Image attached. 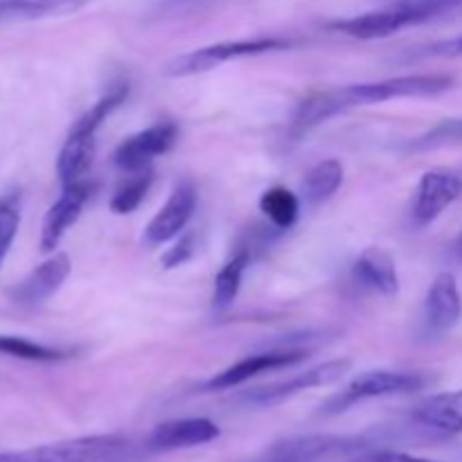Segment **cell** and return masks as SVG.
Segmentation results:
<instances>
[{
    "label": "cell",
    "mask_w": 462,
    "mask_h": 462,
    "mask_svg": "<svg viewBox=\"0 0 462 462\" xmlns=\"http://www.w3.org/2000/svg\"><path fill=\"white\" fill-rule=\"evenodd\" d=\"M418 429L431 436H460L462 433V388L460 391L440 393L420 402L411 413Z\"/></svg>",
    "instance_id": "17"
},
{
    "label": "cell",
    "mask_w": 462,
    "mask_h": 462,
    "mask_svg": "<svg viewBox=\"0 0 462 462\" xmlns=\"http://www.w3.org/2000/svg\"><path fill=\"white\" fill-rule=\"evenodd\" d=\"M341 462H438V460H429V458H422V456L406 454V451H395V449H386V447L370 445L365 447V449L356 451V454L346 456V458H341Z\"/></svg>",
    "instance_id": "27"
},
{
    "label": "cell",
    "mask_w": 462,
    "mask_h": 462,
    "mask_svg": "<svg viewBox=\"0 0 462 462\" xmlns=\"http://www.w3.org/2000/svg\"><path fill=\"white\" fill-rule=\"evenodd\" d=\"M221 436L219 424L208 418H183L162 422L149 433L147 449L165 454V451L192 449V447L210 445Z\"/></svg>",
    "instance_id": "14"
},
{
    "label": "cell",
    "mask_w": 462,
    "mask_h": 462,
    "mask_svg": "<svg viewBox=\"0 0 462 462\" xmlns=\"http://www.w3.org/2000/svg\"><path fill=\"white\" fill-rule=\"evenodd\" d=\"M352 278L359 287L379 296H395L400 291V273L388 251L379 246H368L359 253L352 264Z\"/></svg>",
    "instance_id": "18"
},
{
    "label": "cell",
    "mask_w": 462,
    "mask_h": 462,
    "mask_svg": "<svg viewBox=\"0 0 462 462\" xmlns=\"http://www.w3.org/2000/svg\"><path fill=\"white\" fill-rule=\"evenodd\" d=\"M462 298L458 282L451 273L436 275L424 300V332L431 338H442L460 323Z\"/></svg>",
    "instance_id": "13"
},
{
    "label": "cell",
    "mask_w": 462,
    "mask_h": 462,
    "mask_svg": "<svg viewBox=\"0 0 462 462\" xmlns=\"http://www.w3.org/2000/svg\"><path fill=\"white\" fill-rule=\"evenodd\" d=\"M454 84L456 81L451 75L433 72V75H400L379 81H365V84H350L343 88L319 90L298 104L291 120V131L296 135H302L341 113L352 111V108L402 97H433V95L454 88Z\"/></svg>",
    "instance_id": "1"
},
{
    "label": "cell",
    "mask_w": 462,
    "mask_h": 462,
    "mask_svg": "<svg viewBox=\"0 0 462 462\" xmlns=\"http://www.w3.org/2000/svg\"><path fill=\"white\" fill-rule=\"evenodd\" d=\"M260 210L264 212L271 226L278 230H289L296 224L298 215H300V199L287 188H269L260 199Z\"/></svg>",
    "instance_id": "22"
},
{
    "label": "cell",
    "mask_w": 462,
    "mask_h": 462,
    "mask_svg": "<svg viewBox=\"0 0 462 462\" xmlns=\"http://www.w3.org/2000/svg\"><path fill=\"white\" fill-rule=\"evenodd\" d=\"M420 25L418 16L413 9L402 0V3L393 5V7L377 9V12L359 14V16L343 18V21L329 23V30L343 32V34L352 36V39L361 41H374V39H386L393 36L395 32L404 30V27Z\"/></svg>",
    "instance_id": "10"
},
{
    "label": "cell",
    "mask_w": 462,
    "mask_h": 462,
    "mask_svg": "<svg viewBox=\"0 0 462 462\" xmlns=\"http://www.w3.org/2000/svg\"><path fill=\"white\" fill-rule=\"evenodd\" d=\"M0 355L23 361H36V364H54V361L66 359V352L57 350V347L43 346V343L23 337H12V334H0Z\"/></svg>",
    "instance_id": "25"
},
{
    "label": "cell",
    "mask_w": 462,
    "mask_h": 462,
    "mask_svg": "<svg viewBox=\"0 0 462 462\" xmlns=\"http://www.w3.org/2000/svg\"><path fill=\"white\" fill-rule=\"evenodd\" d=\"M343 176H346V170H343V162L337 161V158H325V161L316 162L307 171L305 180H302V201L310 208L329 201L343 185Z\"/></svg>",
    "instance_id": "20"
},
{
    "label": "cell",
    "mask_w": 462,
    "mask_h": 462,
    "mask_svg": "<svg viewBox=\"0 0 462 462\" xmlns=\"http://www.w3.org/2000/svg\"><path fill=\"white\" fill-rule=\"evenodd\" d=\"M126 97H129V84L117 81L72 125L57 158V176L63 188L86 180V174L93 167L95 149H97V140H95L97 129L116 108H120L126 102Z\"/></svg>",
    "instance_id": "2"
},
{
    "label": "cell",
    "mask_w": 462,
    "mask_h": 462,
    "mask_svg": "<svg viewBox=\"0 0 462 462\" xmlns=\"http://www.w3.org/2000/svg\"><path fill=\"white\" fill-rule=\"evenodd\" d=\"M456 255H458V257H460V260H462V233H460L458 242H456Z\"/></svg>",
    "instance_id": "31"
},
{
    "label": "cell",
    "mask_w": 462,
    "mask_h": 462,
    "mask_svg": "<svg viewBox=\"0 0 462 462\" xmlns=\"http://www.w3.org/2000/svg\"><path fill=\"white\" fill-rule=\"evenodd\" d=\"M93 0H0V25L70 16Z\"/></svg>",
    "instance_id": "19"
},
{
    "label": "cell",
    "mask_w": 462,
    "mask_h": 462,
    "mask_svg": "<svg viewBox=\"0 0 462 462\" xmlns=\"http://www.w3.org/2000/svg\"><path fill=\"white\" fill-rule=\"evenodd\" d=\"M374 445L365 436H329V433H311V436L284 438L273 442L251 462H325L332 458H346L365 447Z\"/></svg>",
    "instance_id": "5"
},
{
    "label": "cell",
    "mask_w": 462,
    "mask_h": 462,
    "mask_svg": "<svg viewBox=\"0 0 462 462\" xmlns=\"http://www.w3.org/2000/svg\"><path fill=\"white\" fill-rule=\"evenodd\" d=\"M212 3H217V0H162L158 5V14H162V16H176V14L192 12V9L206 7V5Z\"/></svg>",
    "instance_id": "30"
},
{
    "label": "cell",
    "mask_w": 462,
    "mask_h": 462,
    "mask_svg": "<svg viewBox=\"0 0 462 462\" xmlns=\"http://www.w3.org/2000/svg\"><path fill=\"white\" fill-rule=\"evenodd\" d=\"M305 359L307 352L302 350H269L262 352V355L244 356V359L235 361L233 365H228V368L221 370V373L212 374V377L203 383V388H206V391H230V388H237L242 386V383L251 382L257 374L289 368V365H296Z\"/></svg>",
    "instance_id": "11"
},
{
    "label": "cell",
    "mask_w": 462,
    "mask_h": 462,
    "mask_svg": "<svg viewBox=\"0 0 462 462\" xmlns=\"http://www.w3.org/2000/svg\"><path fill=\"white\" fill-rule=\"evenodd\" d=\"M422 57H462V34L454 36V39L438 41V43L429 45L424 52H420Z\"/></svg>",
    "instance_id": "29"
},
{
    "label": "cell",
    "mask_w": 462,
    "mask_h": 462,
    "mask_svg": "<svg viewBox=\"0 0 462 462\" xmlns=\"http://www.w3.org/2000/svg\"><path fill=\"white\" fill-rule=\"evenodd\" d=\"M352 368L350 359H334L325 361V364L314 365V368L305 370V373L296 374V377L287 379V382L269 383V386L255 388L248 391L242 397L248 406H257V409H269V406H278L282 402L291 400V397L300 395L305 391H314V388L332 386V383L341 382Z\"/></svg>",
    "instance_id": "7"
},
{
    "label": "cell",
    "mask_w": 462,
    "mask_h": 462,
    "mask_svg": "<svg viewBox=\"0 0 462 462\" xmlns=\"http://www.w3.org/2000/svg\"><path fill=\"white\" fill-rule=\"evenodd\" d=\"M192 242H194L192 235H183V237H179L176 246L170 248V251L165 253V257H162V264H165V269H174V266L185 264V262H188L194 253Z\"/></svg>",
    "instance_id": "28"
},
{
    "label": "cell",
    "mask_w": 462,
    "mask_h": 462,
    "mask_svg": "<svg viewBox=\"0 0 462 462\" xmlns=\"http://www.w3.org/2000/svg\"><path fill=\"white\" fill-rule=\"evenodd\" d=\"M176 140H179V126L174 122H156V125L122 140L116 152H113V162L126 174L147 170L156 158L171 152Z\"/></svg>",
    "instance_id": "9"
},
{
    "label": "cell",
    "mask_w": 462,
    "mask_h": 462,
    "mask_svg": "<svg viewBox=\"0 0 462 462\" xmlns=\"http://www.w3.org/2000/svg\"><path fill=\"white\" fill-rule=\"evenodd\" d=\"M248 262H251V255H248L246 248H242L239 253H235L215 278V291H212V307L215 310H228L230 305L237 298L239 289H242L244 273L248 269Z\"/></svg>",
    "instance_id": "21"
},
{
    "label": "cell",
    "mask_w": 462,
    "mask_h": 462,
    "mask_svg": "<svg viewBox=\"0 0 462 462\" xmlns=\"http://www.w3.org/2000/svg\"><path fill=\"white\" fill-rule=\"evenodd\" d=\"M90 192H93V185L86 183V180L63 188V194L52 203V208L45 215L43 226H41V251L52 253L61 244L68 230L77 224V219L84 212Z\"/></svg>",
    "instance_id": "15"
},
{
    "label": "cell",
    "mask_w": 462,
    "mask_h": 462,
    "mask_svg": "<svg viewBox=\"0 0 462 462\" xmlns=\"http://www.w3.org/2000/svg\"><path fill=\"white\" fill-rule=\"evenodd\" d=\"M152 183H153L152 167L140 171H129L126 179L120 183V188L116 189V194H113L111 210L116 212V215H131V212L144 201Z\"/></svg>",
    "instance_id": "24"
},
{
    "label": "cell",
    "mask_w": 462,
    "mask_h": 462,
    "mask_svg": "<svg viewBox=\"0 0 462 462\" xmlns=\"http://www.w3.org/2000/svg\"><path fill=\"white\" fill-rule=\"evenodd\" d=\"M429 386V377L420 373H402V370H368L352 379L346 391L337 397L325 402L320 413L338 415L346 413L352 406L361 404L365 400H382L393 395H409Z\"/></svg>",
    "instance_id": "4"
},
{
    "label": "cell",
    "mask_w": 462,
    "mask_h": 462,
    "mask_svg": "<svg viewBox=\"0 0 462 462\" xmlns=\"http://www.w3.org/2000/svg\"><path fill=\"white\" fill-rule=\"evenodd\" d=\"M462 197V176L458 171L447 170V167H436V170L424 171L418 188L413 194V206H411V217L418 228L433 224L451 203Z\"/></svg>",
    "instance_id": "8"
},
{
    "label": "cell",
    "mask_w": 462,
    "mask_h": 462,
    "mask_svg": "<svg viewBox=\"0 0 462 462\" xmlns=\"http://www.w3.org/2000/svg\"><path fill=\"white\" fill-rule=\"evenodd\" d=\"M462 144V117H449V120L438 122L429 131H424L418 138L409 140L404 144V152L409 153H427L436 152V149L456 147Z\"/></svg>",
    "instance_id": "23"
},
{
    "label": "cell",
    "mask_w": 462,
    "mask_h": 462,
    "mask_svg": "<svg viewBox=\"0 0 462 462\" xmlns=\"http://www.w3.org/2000/svg\"><path fill=\"white\" fill-rule=\"evenodd\" d=\"M126 447L122 436H86L25 451L0 454V462H106Z\"/></svg>",
    "instance_id": "6"
},
{
    "label": "cell",
    "mask_w": 462,
    "mask_h": 462,
    "mask_svg": "<svg viewBox=\"0 0 462 462\" xmlns=\"http://www.w3.org/2000/svg\"><path fill=\"white\" fill-rule=\"evenodd\" d=\"M72 271V262L66 253H54L41 262L25 280L12 289V300L21 307H39L54 296Z\"/></svg>",
    "instance_id": "16"
},
{
    "label": "cell",
    "mask_w": 462,
    "mask_h": 462,
    "mask_svg": "<svg viewBox=\"0 0 462 462\" xmlns=\"http://www.w3.org/2000/svg\"><path fill=\"white\" fill-rule=\"evenodd\" d=\"M18 226H21V206L16 197L0 199V266L16 239Z\"/></svg>",
    "instance_id": "26"
},
{
    "label": "cell",
    "mask_w": 462,
    "mask_h": 462,
    "mask_svg": "<svg viewBox=\"0 0 462 462\" xmlns=\"http://www.w3.org/2000/svg\"><path fill=\"white\" fill-rule=\"evenodd\" d=\"M291 45L287 39H275V36H257V39H237V41H219V43L203 45V48L189 50V52L179 54L171 59L165 66L167 77H192L210 72L215 68L224 66L228 61H237V59L257 57V54L275 52V50H284Z\"/></svg>",
    "instance_id": "3"
},
{
    "label": "cell",
    "mask_w": 462,
    "mask_h": 462,
    "mask_svg": "<svg viewBox=\"0 0 462 462\" xmlns=\"http://www.w3.org/2000/svg\"><path fill=\"white\" fill-rule=\"evenodd\" d=\"M194 208H197V189L192 188V183L176 185L165 206L152 217V221L144 228V244L147 246H161V244L180 237L185 226L192 219Z\"/></svg>",
    "instance_id": "12"
}]
</instances>
